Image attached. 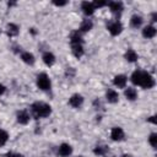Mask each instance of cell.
<instances>
[{
  "label": "cell",
  "mask_w": 157,
  "mask_h": 157,
  "mask_svg": "<svg viewBox=\"0 0 157 157\" xmlns=\"http://www.w3.org/2000/svg\"><path fill=\"white\" fill-rule=\"evenodd\" d=\"M131 81L134 85H137L142 88H152L155 86V78L151 74L142 70H136L131 75Z\"/></svg>",
  "instance_id": "obj_1"
},
{
  "label": "cell",
  "mask_w": 157,
  "mask_h": 157,
  "mask_svg": "<svg viewBox=\"0 0 157 157\" xmlns=\"http://www.w3.org/2000/svg\"><path fill=\"white\" fill-rule=\"evenodd\" d=\"M31 108L36 118H47L52 113V107L44 102H34Z\"/></svg>",
  "instance_id": "obj_2"
},
{
  "label": "cell",
  "mask_w": 157,
  "mask_h": 157,
  "mask_svg": "<svg viewBox=\"0 0 157 157\" xmlns=\"http://www.w3.org/2000/svg\"><path fill=\"white\" fill-rule=\"evenodd\" d=\"M37 86L42 91H48L50 88L52 82H50V78L48 77V75L45 72H42L37 76Z\"/></svg>",
  "instance_id": "obj_3"
},
{
  "label": "cell",
  "mask_w": 157,
  "mask_h": 157,
  "mask_svg": "<svg viewBox=\"0 0 157 157\" xmlns=\"http://www.w3.org/2000/svg\"><path fill=\"white\" fill-rule=\"evenodd\" d=\"M108 31H109V33L112 36H118V34L121 33L123 26H121V23L119 21H113V22H110L108 25Z\"/></svg>",
  "instance_id": "obj_4"
},
{
  "label": "cell",
  "mask_w": 157,
  "mask_h": 157,
  "mask_svg": "<svg viewBox=\"0 0 157 157\" xmlns=\"http://www.w3.org/2000/svg\"><path fill=\"white\" fill-rule=\"evenodd\" d=\"M110 137L112 140L114 141H123L124 137H125V134H124V130L119 126H114L110 131Z\"/></svg>",
  "instance_id": "obj_5"
},
{
  "label": "cell",
  "mask_w": 157,
  "mask_h": 157,
  "mask_svg": "<svg viewBox=\"0 0 157 157\" xmlns=\"http://www.w3.org/2000/svg\"><path fill=\"white\" fill-rule=\"evenodd\" d=\"M82 103H83V97H82L81 94H78V93L72 94V96L70 97V99H69V104H70L72 108H80V107L82 105Z\"/></svg>",
  "instance_id": "obj_6"
},
{
  "label": "cell",
  "mask_w": 157,
  "mask_h": 157,
  "mask_svg": "<svg viewBox=\"0 0 157 157\" xmlns=\"http://www.w3.org/2000/svg\"><path fill=\"white\" fill-rule=\"evenodd\" d=\"M110 9V11L114 13V15H120L121 11H123V4L120 1H109L107 4Z\"/></svg>",
  "instance_id": "obj_7"
},
{
  "label": "cell",
  "mask_w": 157,
  "mask_h": 157,
  "mask_svg": "<svg viewBox=\"0 0 157 157\" xmlns=\"http://www.w3.org/2000/svg\"><path fill=\"white\" fill-rule=\"evenodd\" d=\"M58 153L61 156V157H67L72 153V147L69 145V144H61L59 146V150H58Z\"/></svg>",
  "instance_id": "obj_8"
},
{
  "label": "cell",
  "mask_w": 157,
  "mask_h": 157,
  "mask_svg": "<svg viewBox=\"0 0 157 157\" xmlns=\"http://www.w3.org/2000/svg\"><path fill=\"white\" fill-rule=\"evenodd\" d=\"M126 81H128V78H126L125 75H117V76L113 78V83H114V86H117L118 88H124V87L126 86Z\"/></svg>",
  "instance_id": "obj_9"
},
{
  "label": "cell",
  "mask_w": 157,
  "mask_h": 157,
  "mask_svg": "<svg viewBox=\"0 0 157 157\" xmlns=\"http://www.w3.org/2000/svg\"><path fill=\"white\" fill-rule=\"evenodd\" d=\"M81 9H82L83 13L87 15V16H91V15L94 12V10H96V7L93 6V4L90 2V1H83V2L81 4Z\"/></svg>",
  "instance_id": "obj_10"
},
{
  "label": "cell",
  "mask_w": 157,
  "mask_h": 157,
  "mask_svg": "<svg viewBox=\"0 0 157 157\" xmlns=\"http://www.w3.org/2000/svg\"><path fill=\"white\" fill-rule=\"evenodd\" d=\"M29 119H31V117H29V114H28L26 110H21V112L17 113V121H18L20 124L26 125V124L29 123Z\"/></svg>",
  "instance_id": "obj_11"
},
{
  "label": "cell",
  "mask_w": 157,
  "mask_h": 157,
  "mask_svg": "<svg viewBox=\"0 0 157 157\" xmlns=\"http://www.w3.org/2000/svg\"><path fill=\"white\" fill-rule=\"evenodd\" d=\"M42 59H43V63H44L47 66H52V65H54V63H55V56H54V54L50 53V52H45V53L43 54Z\"/></svg>",
  "instance_id": "obj_12"
},
{
  "label": "cell",
  "mask_w": 157,
  "mask_h": 157,
  "mask_svg": "<svg viewBox=\"0 0 157 157\" xmlns=\"http://www.w3.org/2000/svg\"><path fill=\"white\" fill-rule=\"evenodd\" d=\"M156 33H157L156 28H155L153 26H151V25L144 27V29H142V36H144L145 38H153V37L156 36Z\"/></svg>",
  "instance_id": "obj_13"
},
{
  "label": "cell",
  "mask_w": 157,
  "mask_h": 157,
  "mask_svg": "<svg viewBox=\"0 0 157 157\" xmlns=\"http://www.w3.org/2000/svg\"><path fill=\"white\" fill-rule=\"evenodd\" d=\"M105 98L109 103H117L119 101V94L114 90H108L107 93H105Z\"/></svg>",
  "instance_id": "obj_14"
},
{
  "label": "cell",
  "mask_w": 157,
  "mask_h": 157,
  "mask_svg": "<svg viewBox=\"0 0 157 157\" xmlns=\"http://www.w3.org/2000/svg\"><path fill=\"white\" fill-rule=\"evenodd\" d=\"M6 32H7V36L9 37H16L18 34V32H20V28L15 23H9L6 26Z\"/></svg>",
  "instance_id": "obj_15"
},
{
  "label": "cell",
  "mask_w": 157,
  "mask_h": 157,
  "mask_svg": "<svg viewBox=\"0 0 157 157\" xmlns=\"http://www.w3.org/2000/svg\"><path fill=\"white\" fill-rule=\"evenodd\" d=\"M21 59H22L23 63H26V64H28V65H33L34 61H36L34 55H33L32 53H29V52H23V53L21 54Z\"/></svg>",
  "instance_id": "obj_16"
},
{
  "label": "cell",
  "mask_w": 157,
  "mask_h": 157,
  "mask_svg": "<svg viewBox=\"0 0 157 157\" xmlns=\"http://www.w3.org/2000/svg\"><path fill=\"white\" fill-rule=\"evenodd\" d=\"M71 52H72L74 56L80 59L83 55V47H82V44H71Z\"/></svg>",
  "instance_id": "obj_17"
},
{
  "label": "cell",
  "mask_w": 157,
  "mask_h": 157,
  "mask_svg": "<svg viewBox=\"0 0 157 157\" xmlns=\"http://www.w3.org/2000/svg\"><path fill=\"white\" fill-rule=\"evenodd\" d=\"M82 42H83V39H82V36L78 31H75L71 33V36H70V43L71 44H82Z\"/></svg>",
  "instance_id": "obj_18"
},
{
  "label": "cell",
  "mask_w": 157,
  "mask_h": 157,
  "mask_svg": "<svg viewBox=\"0 0 157 157\" xmlns=\"http://www.w3.org/2000/svg\"><path fill=\"white\" fill-rule=\"evenodd\" d=\"M124 58H125L129 63H135V61L137 60V54H136V52H135L134 49H128V50L125 52V54H124Z\"/></svg>",
  "instance_id": "obj_19"
},
{
  "label": "cell",
  "mask_w": 157,
  "mask_h": 157,
  "mask_svg": "<svg viewBox=\"0 0 157 157\" xmlns=\"http://www.w3.org/2000/svg\"><path fill=\"white\" fill-rule=\"evenodd\" d=\"M124 94H125V97H126L129 101H135V99L137 98V91H136L135 88H132V87L125 88Z\"/></svg>",
  "instance_id": "obj_20"
},
{
  "label": "cell",
  "mask_w": 157,
  "mask_h": 157,
  "mask_svg": "<svg viewBox=\"0 0 157 157\" xmlns=\"http://www.w3.org/2000/svg\"><path fill=\"white\" fill-rule=\"evenodd\" d=\"M92 27H93V22H92L91 20H83L82 23H81V26H80L78 32H80V33H81V32H88V31L92 29Z\"/></svg>",
  "instance_id": "obj_21"
},
{
  "label": "cell",
  "mask_w": 157,
  "mask_h": 157,
  "mask_svg": "<svg viewBox=\"0 0 157 157\" xmlns=\"http://www.w3.org/2000/svg\"><path fill=\"white\" fill-rule=\"evenodd\" d=\"M142 17L141 16H139V15H134L132 17H131V20H130V25H131V27H134V28H139L141 25H142Z\"/></svg>",
  "instance_id": "obj_22"
},
{
  "label": "cell",
  "mask_w": 157,
  "mask_h": 157,
  "mask_svg": "<svg viewBox=\"0 0 157 157\" xmlns=\"http://www.w3.org/2000/svg\"><path fill=\"white\" fill-rule=\"evenodd\" d=\"M108 151H109V148L107 146H96L93 150L94 155H98V156H104Z\"/></svg>",
  "instance_id": "obj_23"
},
{
  "label": "cell",
  "mask_w": 157,
  "mask_h": 157,
  "mask_svg": "<svg viewBox=\"0 0 157 157\" xmlns=\"http://www.w3.org/2000/svg\"><path fill=\"white\" fill-rule=\"evenodd\" d=\"M7 140H9V134L5 130L0 129V147L4 146L7 142Z\"/></svg>",
  "instance_id": "obj_24"
},
{
  "label": "cell",
  "mask_w": 157,
  "mask_h": 157,
  "mask_svg": "<svg viewBox=\"0 0 157 157\" xmlns=\"http://www.w3.org/2000/svg\"><path fill=\"white\" fill-rule=\"evenodd\" d=\"M148 142H150V145H151L153 148H156V146H157V134H156V132H152V134L150 135Z\"/></svg>",
  "instance_id": "obj_25"
},
{
  "label": "cell",
  "mask_w": 157,
  "mask_h": 157,
  "mask_svg": "<svg viewBox=\"0 0 157 157\" xmlns=\"http://www.w3.org/2000/svg\"><path fill=\"white\" fill-rule=\"evenodd\" d=\"M92 4H93V6L97 9V7H103V6H105L108 2H107V1H103V0H94Z\"/></svg>",
  "instance_id": "obj_26"
},
{
  "label": "cell",
  "mask_w": 157,
  "mask_h": 157,
  "mask_svg": "<svg viewBox=\"0 0 157 157\" xmlns=\"http://www.w3.org/2000/svg\"><path fill=\"white\" fill-rule=\"evenodd\" d=\"M5 157H23V156H22V155H20V153L9 152V153H6V155H5Z\"/></svg>",
  "instance_id": "obj_27"
},
{
  "label": "cell",
  "mask_w": 157,
  "mask_h": 157,
  "mask_svg": "<svg viewBox=\"0 0 157 157\" xmlns=\"http://www.w3.org/2000/svg\"><path fill=\"white\" fill-rule=\"evenodd\" d=\"M53 4L55 6H65L67 4V1H53Z\"/></svg>",
  "instance_id": "obj_28"
},
{
  "label": "cell",
  "mask_w": 157,
  "mask_h": 157,
  "mask_svg": "<svg viewBox=\"0 0 157 157\" xmlns=\"http://www.w3.org/2000/svg\"><path fill=\"white\" fill-rule=\"evenodd\" d=\"M5 91H6V87H5L4 85H1V83H0V96H1V94H4V93H5Z\"/></svg>",
  "instance_id": "obj_29"
},
{
  "label": "cell",
  "mask_w": 157,
  "mask_h": 157,
  "mask_svg": "<svg viewBox=\"0 0 157 157\" xmlns=\"http://www.w3.org/2000/svg\"><path fill=\"white\" fill-rule=\"evenodd\" d=\"M148 121H151L152 124H156V115H152L148 118Z\"/></svg>",
  "instance_id": "obj_30"
},
{
  "label": "cell",
  "mask_w": 157,
  "mask_h": 157,
  "mask_svg": "<svg viewBox=\"0 0 157 157\" xmlns=\"http://www.w3.org/2000/svg\"><path fill=\"white\" fill-rule=\"evenodd\" d=\"M152 21L155 22V21H157V13L155 12V13H152Z\"/></svg>",
  "instance_id": "obj_31"
},
{
  "label": "cell",
  "mask_w": 157,
  "mask_h": 157,
  "mask_svg": "<svg viewBox=\"0 0 157 157\" xmlns=\"http://www.w3.org/2000/svg\"><path fill=\"white\" fill-rule=\"evenodd\" d=\"M121 157H132V156H131V155H128V153H125V155H123Z\"/></svg>",
  "instance_id": "obj_32"
},
{
  "label": "cell",
  "mask_w": 157,
  "mask_h": 157,
  "mask_svg": "<svg viewBox=\"0 0 157 157\" xmlns=\"http://www.w3.org/2000/svg\"><path fill=\"white\" fill-rule=\"evenodd\" d=\"M77 157H83V156H77Z\"/></svg>",
  "instance_id": "obj_33"
},
{
  "label": "cell",
  "mask_w": 157,
  "mask_h": 157,
  "mask_svg": "<svg viewBox=\"0 0 157 157\" xmlns=\"http://www.w3.org/2000/svg\"><path fill=\"white\" fill-rule=\"evenodd\" d=\"M0 32H1V31H0Z\"/></svg>",
  "instance_id": "obj_34"
}]
</instances>
